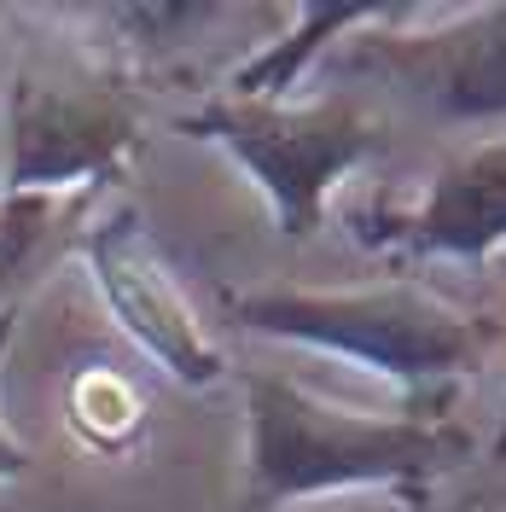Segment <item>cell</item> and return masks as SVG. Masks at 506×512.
<instances>
[{
	"instance_id": "obj_1",
	"label": "cell",
	"mask_w": 506,
	"mask_h": 512,
	"mask_svg": "<svg viewBox=\"0 0 506 512\" xmlns=\"http://www.w3.org/2000/svg\"><path fill=\"white\" fill-rule=\"evenodd\" d=\"M472 454V437L425 414H361L285 373H245V507H291L332 489L425 495Z\"/></svg>"
},
{
	"instance_id": "obj_2",
	"label": "cell",
	"mask_w": 506,
	"mask_h": 512,
	"mask_svg": "<svg viewBox=\"0 0 506 512\" xmlns=\"http://www.w3.org/2000/svg\"><path fill=\"white\" fill-rule=\"evenodd\" d=\"M227 315L245 332H262V338L361 361V367L384 373L408 402L443 396L448 384L483 373L501 350V320L472 315V309L437 297L419 280H384V286H344V291H309V286L233 291Z\"/></svg>"
},
{
	"instance_id": "obj_3",
	"label": "cell",
	"mask_w": 506,
	"mask_h": 512,
	"mask_svg": "<svg viewBox=\"0 0 506 512\" xmlns=\"http://www.w3.org/2000/svg\"><path fill=\"white\" fill-rule=\"evenodd\" d=\"M181 134L222 146L251 175L285 239H309L332 192L384 146V123L361 99H210L181 117Z\"/></svg>"
},
{
	"instance_id": "obj_4",
	"label": "cell",
	"mask_w": 506,
	"mask_h": 512,
	"mask_svg": "<svg viewBox=\"0 0 506 512\" xmlns=\"http://www.w3.org/2000/svg\"><path fill=\"white\" fill-rule=\"evenodd\" d=\"M140 117L117 88L70 76H18L0 105V192L59 198L117 181L134 158Z\"/></svg>"
},
{
	"instance_id": "obj_5",
	"label": "cell",
	"mask_w": 506,
	"mask_h": 512,
	"mask_svg": "<svg viewBox=\"0 0 506 512\" xmlns=\"http://www.w3.org/2000/svg\"><path fill=\"white\" fill-rule=\"evenodd\" d=\"M355 59L396 82L413 105L454 117V123H489L506 117V0L483 6H419L379 30L349 35Z\"/></svg>"
},
{
	"instance_id": "obj_6",
	"label": "cell",
	"mask_w": 506,
	"mask_h": 512,
	"mask_svg": "<svg viewBox=\"0 0 506 512\" xmlns=\"http://www.w3.org/2000/svg\"><path fill=\"white\" fill-rule=\"evenodd\" d=\"M88 268H94V286L105 291L117 326L175 384L210 390V384L227 379V355L198 326L192 303L181 297L169 262L158 256L152 233L140 222V210H111L105 222L88 227Z\"/></svg>"
},
{
	"instance_id": "obj_7",
	"label": "cell",
	"mask_w": 506,
	"mask_h": 512,
	"mask_svg": "<svg viewBox=\"0 0 506 512\" xmlns=\"http://www.w3.org/2000/svg\"><path fill=\"white\" fill-rule=\"evenodd\" d=\"M373 245H402L413 256H454V262H489L506 251V140H483L472 152L448 158L425 198L384 216Z\"/></svg>"
},
{
	"instance_id": "obj_8",
	"label": "cell",
	"mask_w": 506,
	"mask_h": 512,
	"mask_svg": "<svg viewBox=\"0 0 506 512\" xmlns=\"http://www.w3.org/2000/svg\"><path fill=\"white\" fill-rule=\"evenodd\" d=\"M402 12V0H367V6H349V0H315V6H291L297 30L268 41L251 64L233 70V94L227 99H285V88L309 70V64L332 47L349 41L355 30H379Z\"/></svg>"
},
{
	"instance_id": "obj_9",
	"label": "cell",
	"mask_w": 506,
	"mask_h": 512,
	"mask_svg": "<svg viewBox=\"0 0 506 512\" xmlns=\"http://www.w3.org/2000/svg\"><path fill=\"white\" fill-rule=\"evenodd\" d=\"M70 425L94 448H128L140 437V396H134V384L105 373V367L82 373L70 384Z\"/></svg>"
},
{
	"instance_id": "obj_10",
	"label": "cell",
	"mask_w": 506,
	"mask_h": 512,
	"mask_svg": "<svg viewBox=\"0 0 506 512\" xmlns=\"http://www.w3.org/2000/svg\"><path fill=\"white\" fill-rule=\"evenodd\" d=\"M53 216H59V198H18V192H0V291L30 268V256L41 251Z\"/></svg>"
},
{
	"instance_id": "obj_11",
	"label": "cell",
	"mask_w": 506,
	"mask_h": 512,
	"mask_svg": "<svg viewBox=\"0 0 506 512\" xmlns=\"http://www.w3.org/2000/svg\"><path fill=\"white\" fill-rule=\"evenodd\" d=\"M12 338H18V303L0 309V373H6V350H12ZM24 472H30V448L12 437V425H6V414H0V483L24 478Z\"/></svg>"
},
{
	"instance_id": "obj_12",
	"label": "cell",
	"mask_w": 506,
	"mask_h": 512,
	"mask_svg": "<svg viewBox=\"0 0 506 512\" xmlns=\"http://www.w3.org/2000/svg\"><path fill=\"white\" fill-rule=\"evenodd\" d=\"M495 460H506V414H501V431H495Z\"/></svg>"
}]
</instances>
